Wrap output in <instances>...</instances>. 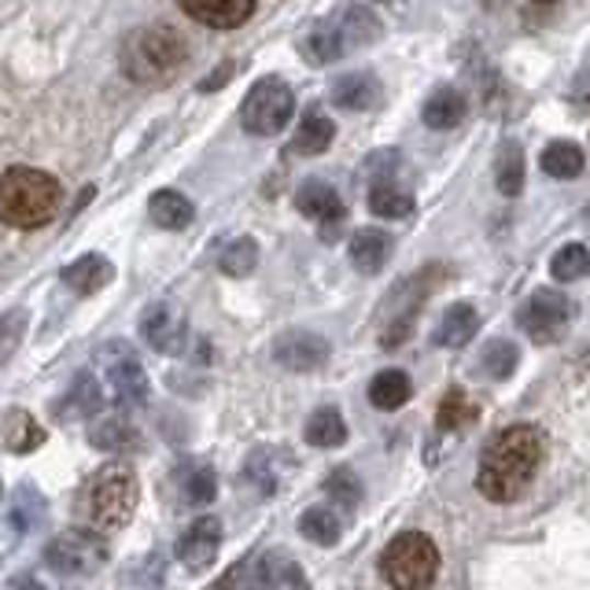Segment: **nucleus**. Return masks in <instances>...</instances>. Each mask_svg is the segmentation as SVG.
I'll return each instance as SVG.
<instances>
[{
    "label": "nucleus",
    "mask_w": 590,
    "mask_h": 590,
    "mask_svg": "<svg viewBox=\"0 0 590 590\" xmlns=\"http://www.w3.org/2000/svg\"><path fill=\"white\" fill-rule=\"evenodd\" d=\"M45 524V498H41L37 487H19L15 491V502H12V527L15 535L23 538L30 532H37V527Z\"/></svg>",
    "instance_id": "72a5a7b5"
},
{
    "label": "nucleus",
    "mask_w": 590,
    "mask_h": 590,
    "mask_svg": "<svg viewBox=\"0 0 590 590\" xmlns=\"http://www.w3.org/2000/svg\"><path fill=\"white\" fill-rule=\"evenodd\" d=\"M41 443H45V429L34 417L26 410H8V417L0 421V446L8 454H34Z\"/></svg>",
    "instance_id": "aec40b11"
},
{
    "label": "nucleus",
    "mask_w": 590,
    "mask_h": 590,
    "mask_svg": "<svg viewBox=\"0 0 590 590\" xmlns=\"http://www.w3.org/2000/svg\"><path fill=\"white\" fill-rule=\"evenodd\" d=\"M299 532L314 546H336L343 535V513L336 506H314L299 517Z\"/></svg>",
    "instance_id": "bb28decb"
},
{
    "label": "nucleus",
    "mask_w": 590,
    "mask_h": 590,
    "mask_svg": "<svg viewBox=\"0 0 590 590\" xmlns=\"http://www.w3.org/2000/svg\"><path fill=\"white\" fill-rule=\"evenodd\" d=\"M476 329H480L476 310L469 307V303H454V307H446V314L440 318L435 343H440V348H465V343L476 336Z\"/></svg>",
    "instance_id": "393cba45"
},
{
    "label": "nucleus",
    "mask_w": 590,
    "mask_h": 590,
    "mask_svg": "<svg viewBox=\"0 0 590 590\" xmlns=\"http://www.w3.org/2000/svg\"><path fill=\"white\" fill-rule=\"evenodd\" d=\"M97 365L104 373V384H107V395L111 402L122 406V410H134V406H145L148 402V373L140 359L134 354L129 343H107L104 351L97 354Z\"/></svg>",
    "instance_id": "6e6552de"
},
{
    "label": "nucleus",
    "mask_w": 590,
    "mask_h": 590,
    "mask_svg": "<svg viewBox=\"0 0 590 590\" xmlns=\"http://www.w3.org/2000/svg\"><path fill=\"white\" fill-rule=\"evenodd\" d=\"M307 443L318 446V451H332V446L348 443V424H343V413L336 410V406H321V410L310 413Z\"/></svg>",
    "instance_id": "cd10ccee"
},
{
    "label": "nucleus",
    "mask_w": 590,
    "mask_h": 590,
    "mask_svg": "<svg viewBox=\"0 0 590 590\" xmlns=\"http://www.w3.org/2000/svg\"><path fill=\"white\" fill-rule=\"evenodd\" d=\"M329 97H332V104L343 111H373V107H381L384 89L370 70H348V75H340L332 81Z\"/></svg>",
    "instance_id": "dca6fc26"
},
{
    "label": "nucleus",
    "mask_w": 590,
    "mask_h": 590,
    "mask_svg": "<svg viewBox=\"0 0 590 590\" xmlns=\"http://www.w3.org/2000/svg\"><path fill=\"white\" fill-rule=\"evenodd\" d=\"M137 502H140L137 476L118 462L100 465L93 480L86 484V491H81V513L100 532H122V527L134 521Z\"/></svg>",
    "instance_id": "20e7f679"
},
{
    "label": "nucleus",
    "mask_w": 590,
    "mask_h": 590,
    "mask_svg": "<svg viewBox=\"0 0 590 590\" xmlns=\"http://www.w3.org/2000/svg\"><path fill=\"white\" fill-rule=\"evenodd\" d=\"M392 256V237L381 229H359L351 237V262L359 273H381Z\"/></svg>",
    "instance_id": "5701e85b"
},
{
    "label": "nucleus",
    "mask_w": 590,
    "mask_h": 590,
    "mask_svg": "<svg viewBox=\"0 0 590 590\" xmlns=\"http://www.w3.org/2000/svg\"><path fill=\"white\" fill-rule=\"evenodd\" d=\"M178 484H181V491H185L189 506H207V502H215V495H218V476L207 462H185L178 469Z\"/></svg>",
    "instance_id": "c756f323"
},
{
    "label": "nucleus",
    "mask_w": 590,
    "mask_h": 590,
    "mask_svg": "<svg viewBox=\"0 0 590 590\" xmlns=\"http://www.w3.org/2000/svg\"><path fill=\"white\" fill-rule=\"evenodd\" d=\"M273 359L292 373H314L329 362V340L310 329H292L273 340Z\"/></svg>",
    "instance_id": "f8f14e48"
},
{
    "label": "nucleus",
    "mask_w": 590,
    "mask_h": 590,
    "mask_svg": "<svg viewBox=\"0 0 590 590\" xmlns=\"http://www.w3.org/2000/svg\"><path fill=\"white\" fill-rule=\"evenodd\" d=\"M295 207H299L303 218L318 222L325 243L336 240L332 232H336V226L343 222V200H340V192L329 185V181H321V178L303 181L299 192H295Z\"/></svg>",
    "instance_id": "9b49d317"
},
{
    "label": "nucleus",
    "mask_w": 590,
    "mask_h": 590,
    "mask_svg": "<svg viewBox=\"0 0 590 590\" xmlns=\"http://www.w3.org/2000/svg\"><path fill=\"white\" fill-rule=\"evenodd\" d=\"M218 551H222V524L215 517H200V521H192L189 532L181 535L178 561L185 565L189 572H207V568L218 561Z\"/></svg>",
    "instance_id": "4468645a"
},
{
    "label": "nucleus",
    "mask_w": 590,
    "mask_h": 590,
    "mask_svg": "<svg viewBox=\"0 0 590 590\" xmlns=\"http://www.w3.org/2000/svg\"><path fill=\"white\" fill-rule=\"evenodd\" d=\"M480 365L487 376H495V381H510L517 373V365H521V351H517L513 340H491L480 354Z\"/></svg>",
    "instance_id": "e433bc0d"
},
{
    "label": "nucleus",
    "mask_w": 590,
    "mask_h": 590,
    "mask_svg": "<svg viewBox=\"0 0 590 590\" xmlns=\"http://www.w3.org/2000/svg\"><path fill=\"white\" fill-rule=\"evenodd\" d=\"M538 462H543V432L535 424H513L491 435V443L480 454V473H476V487L487 502H513L532 487Z\"/></svg>",
    "instance_id": "f257e3e1"
},
{
    "label": "nucleus",
    "mask_w": 590,
    "mask_h": 590,
    "mask_svg": "<svg viewBox=\"0 0 590 590\" xmlns=\"http://www.w3.org/2000/svg\"><path fill=\"white\" fill-rule=\"evenodd\" d=\"M587 270H590V251L583 248V243H565L551 262L554 281H561V284H572L579 277H587Z\"/></svg>",
    "instance_id": "4c0bfd02"
},
{
    "label": "nucleus",
    "mask_w": 590,
    "mask_h": 590,
    "mask_svg": "<svg viewBox=\"0 0 590 590\" xmlns=\"http://www.w3.org/2000/svg\"><path fill=\"white\" fill-rule=\"evenodd\" d=\"M111 281H115V266L104 256H81L64 270V284L78 295H97Z\"/></svg>",
    "instance_id": "6ab92c4d"
},
{
    "label": "nucleus",
    "mask_w": 590,
    "mask_h": 590,
    "mask_svg": "<svg viewBox=\"0 0 590 590\" xmlns=\"http://www.w3.org/2000/svg\"><path fill=\"white\" fill-rule=\"evenodd\" d=\"M348 48H351V45H348V34H343L340 19L318 23L307 37L299 41V53L307 56V64H314V67L332 64V59H340L343 53H348Z\"/></svg>",
    "instance_id": "f3484780"
},
{
    "label": "nucleus",
    "mask_w": 590,
    "mask_h": 590,
    "mask_svg": "<svg viewBox=\"0 0 590 590\" xmlns=\"http://www.w3.org/2000/svg\"><path fill=\"white\" fill-rule=\"evenodd\" d=\"M148 215L159 229H185L196 218V207H192L189 196H181L174 189H162L148 200Z\"/></svg>",
    "instance_id": "b1692460"
},
{
    "label": "nucleus",
    "mask_w": 590,
    "mask_h": 590,
    "mask_svg": "<svg viewBox=\"0 0 590 590\" xmlns=\"http://www.w3.org/2000/svg\"><path fill=\"white\" fill-rule=\"evenodd\" d=\"M218 266L226 277H248V273H256V266H259V243L251 237H237L218 256Z\"/></svg>",
    "instance_id": "c9c22d12"
},
{
    "label": "nucleus",
    "mask_w": 590,
    "mask_h": 590,
    "mask_svg": "<svg viewBox=\"0 0 590 590\" xmlns=\"http://www.w3.org/2000/svg\"><path fill=\"white\" fill-rule=\"evenodd\" d=\"M243 476H248V480L256 484L262 495H273V491H277V473H273V465H270V454H266V451H259L256 457H251L248 469H243Z\"/></svg>",
    "instance_id": "79ce46f5"
},
{
    "label": "nucleus",
    "mask_w": 590,
    "mask_h": 590,
    "mask_svg": "<svg viewBox=\"0 0 590 590\" xmlns=\"http://www.w3.org/2000/svg\"><path fill=\"white\" fill-rule=\"evenodd\" d=\"M222 583H248V587H307L303 568L288 554H262L248 568H232Z\"/></svg>",
    "instance_id": "ddd939ff"
},
{
    "label": "nucleus",
    "mask_w": 590,
    "mask_h": 590,
    "mask_svg": "<svg viewBox=\"0 0 590 590\" xmlns=\"http://www.w3.org/2000/svg\"><path fill=\"white\" fill-rule=\"evenodd\" d=\"M469 115V104H465V97L457 93V89H435V93L424 100L421 107V122L429 129H454L462 126V118Z\"/></svg>",
    "instance_id": "412c9836"
},
{
    "label": "nucleus",
    "mask_w": 590,
    "mask_h": 590,
    "mask_svg": "<svg viewBox=\"0 0 590 590\" xmlns=\"http://www.w3.org/2000/svg\"><path fill=\"white\" fill-rule=\"evenodd\" d=\"M189 64V41L178 34L170 23L140 26L122 45V70L137 81V86L159 89L174 81Z\"/></svg>",
    "instance_id": "f03ea898"
},
{
    "label": "nucleus",
    "mask_w": 590,
    "mask_h": 590,
    "mask_svg": "<svg viewBox=\"0 0 590 590\" xmlns=\"http://www.w3.org/2000/svg\"><path fill=\"white\" fill-rule=\"evenodd\" d=\"M543 174L546 178H557V181H572L583 174V148L572 145V140H554L551 148L543 151Z\"/></svg>",
    "instance_id": "7c9ffc66"
},
{
    "label": "nucleus",
    "mask_w": 590,
    "mask_h": 590,
    "mask_svg": "<svg viewBox=\"0 0 590 590\" xmlns=\"http://www.w3.org/2000/svg\"><path fill=\"white\" fill-rule=\"evenodd\" d=\"M572 314H576V307L568 303V295L554 292V288H538L521 307V329L532 336L535 343H557L568 332Z\"/></svg>",
    "instance_id": "1a4fd4ad"
},
{
    "label": "nucleus",
    "mask_w": 590,
    "mask_h": 590,
    "mask_svg": "<svg viewBox=\"0 0 590 590\" xmlns=\"http://www.w3.org/2000/svg\"><path fill=\"white\" fill-rule=\"evenodd\" d=\"M140 336H145L148 348H156L159 354H181L189 340V321L174 303H151V307L140 314Z\"/></svg>",
    "instance_id": "9d476101"
},
{
    "label": "nucleus",
    "mask_w": 590,
    "mask_h": 590,
    "mask_svg": "<svg viewBox=\"0 0 590 590\" xmlns=\"http://www.w3.org/2000/svg\"><path fill=\"white\" fill-rule=\"evenodd\" d=\"M104 402H107V395H104L100 376L93 370H81L75 381H70V392L64 395L59 410H64V417H97L104 410Z\"/></svg>",
    "instance_id": "a211bd4d"
},
{
    "label": "nucleus",
    "mask_w": 590,
    "mask_h": 590,
    "mask_svg": "<svg viewBox=\"0 0 590 590\" xmlns=\"http://www.w3.org/2000/svg\"><path fill=\"white\" fill-rule=\"evenodd\" d=\"M26 310H8L0 314V370L12 362L15 348L23 343V332H26Z\"/></svg>",
    "instance_id": "a19ab883"
},
{
    "label": "nucleus",
    "mask_w": 590,
    "mask_h": 590,
    "mask_svg": "<svg viewBox=\"0 0 590 590\" xmlns=\"http://www.w3.org/2000/svg\"><path fill=\"white\" fill-rule=\"evenodd\" d=\"M89 440H93V446H100V451H115V454L140 451V432L126 421V417H104V421H97L93 432H89Z\"/></svg>",
    "instance_id": "a878e982"
},
{
    "label": "nucleus",
    "mask_w": 590,
    "mask_h": 590,
    "mask_svg": "<svg viewBox=\"0 0 590 590\" xmlns=\"http://www.w3.org/2000/svg\"><path fill=\"white\" fill-rule=\"evenodd\" d=\"M370 211L376 218H406L413 211V196L395 185V181H373Z\"/></svg>",
    "instance_id": "473e14b6"
},
{
    "label": "nucleus",
    "mask_w": 590,
    "mask_h": 590,
    "mask_svg": "<svg viewBox=\"0 0 590 590\" xmlns=\"http://www.w3.org/2000/svg\"><path fill=\"white\" fill-rule=\"evenodd\" d=\"M325 495H329V502L336 506V510L354 513L362 502V484L348 465H340V469H332L329 476H325Z\"/></svg>",
    "instance_id": "f704fd0d"
},
{
    "label": "nucleus",
    "mask_w": 590,
    "mask_h": 590,
    "mask_svg": "<svg viewBox=\"0 0 590 590\" xmlns=\"http://www.w3.org/2000/svg\"><path fill=\"white\" fill-rule=\"evenodd\" d=\"M107 561V543L104 535L89 532V527H70V532L56 535L53 543L45 546V568L56 576L67 579H81V576H93L100 572Z\"/></svg>",
    "instance_id": "423d86ee"
},
{
    "label": "nucleus",
    "mask_w": 590,
    "mask_h": 590,
    "mask_svg": "<svg viewBox=\"0 0 590 590\" xmlns=\"http://www.w3.org/2000/svg\"><path fill=\"white\" fill-rule=\"evenodd\" d=\"M229 75H232V64H226V67H222V70H218V75H211V78H203V81H200V93H215V89H218V86H222V81H226Z\"/></svg>",
    "instance_id": "37998d69"
},
{
    "label": "nucleus",
    "mask_w": 590,
    "mask_h": 590,
    "mask_svg": "<svg viewBox=\"0 0 590 590\" xmlns=\"http://www.w3.org/2000/svg\"><path fill=\"white\" fill-rule=\"evenodd\" d=\"M381 4H402V0H381Z\"/></svg>",
    "instance_id": "c03bdc74"
},
{
    "label": "nucleus",
    "mask_w": 590,
    "mask_h": 590,
    "mask_svg": "<svg viewBox=\"0 0 590 590\" xmlns=\"http://www.w3.org/2000/svg\"><path fill=\"white\" fill-rule=\"evenodd\" d=\"M332 137H336L332 118L325 115L321 107H307V115H303L299 129H295L292 137V151L295 156H321V151L332 145Z\"/></svg>",
    "instance_id": "4be33fe9"
},
{
    "label": "nucleus",
    "mask_w": 590,
    "mask_h": 590,
    "mask_svg": "<svg viewBox=\"0 0 590 590\" xmlns=\"http://www.w3.org/2000/svg\"><path fill=\"white\" fill-rule=\"evenodd\" d=\"M538 4H554V0H538Z\"/></svg>",
    "instance_id": "a18cd8bd"
},
{
    "label": "nucleus",
    "mask_w": 590,
    "mask_h": 590,
    "mask_svg": "<svg viewBox=\"0 0 590 590\" xmlns=\"http://www.w3.org/2000/svg\"><path fill=\"white\" fill-rule=\"evenodd\" d=\"M440 576V551L429 535L402 532L395 535L381 554V579L399 590H421L432 587Z\"/></svg>",
    "instance_id": "39448f33"
},
{
    "label": "nucleus",
    "mask_w": 590,
    "mask_h": 590,
    "mask_svg": "<svg viewBox=\"0 0 590 590\" xmlns=\"http://www.w3.org/2000/svg\"><path fill=\"white\" fill-rule=\"evenodd\" d=\"M64 189L48 170L12 167L0 178V222L12 229H41L59 215Z\"/></svg>",
    "instance_id": "7ed1b4c3"
},
{
    "label": "nucleus",
    "mask_w": 590,
    "mask_h": 590,
    "mask_svg": "<svg viewBox=\"0 0 590 590\" xmlns=\"http://www.w3.org/2000/svg\"><path fill=\"white\" fill-rule=\"evenodd\" d=\"M181 12L211 30H237L256 15V0H178Z\"/></svg>",
    "instance_id": "2eb2a0df"
},
{
    "label": "nucleus",
    "mask_w": 590,
    "mask_h": 590,
    "mask_svg": "<svg viewBox=\"0 0 590 590\" xmlns=\"http://www.w3.org/2000/svg\"><path fill=\"white\" fill-rule=\"evenodd\" d=\"M295 97L284 78H262L240 104V126L256 137H273L292 122Z\"/></svg>",
    "instance_id": "0eeeda50"
},
{
    "label": "nucleus",
    "mask_w": 590,
    "mask_h": 590,
    "mask_svg": "<svg viewBox=\"0 0 590 590\" xmlns=\"http://www.w3.org/2000/svg\"><path fill=\"white\" fill-rule=\"evenodd\" d=\"M0 495H4V487H0Z\"/></svg>",
    "instance_id": "49530a36"
},
{
    "label": "nucleus",
    "mask_w": 590,
    "mask_h": 590,
    "mask_svg": "<svg viewBox=\"0 0 590 590\" xmlns=\"http://www.w3.org/2000/svg\"><path fill=\"white\" fill-rule=\"evenodd\" d=\"M410 395H413V384L402 370L376 373L373 384H370V402L376 406V410H399V406L410 402Z\"/></svg>",
    "instance_id": "c85d7f7f"
},
{
    "label": "nucleus",
    "mask_w": 590,
    "mask_h": 590,
    "mask_svg": "<svg viewBox=\"0 0 590 590\" xmlns=\"http://www.w3.org/2000/svg\"><path fill=\"white\" fill-rule=\"evenodd\" d=\"M495 185L502 196H521L524 192V151L517 140H510V145H502V151H498L495 159Z\"/></svg>",
    "instance_id": "2f4dec72"
},
{
    "label": "nucleus",
    "mask_w": 590,
    "mask_h": 590,
    "mask_svg": "<svg viewBox=\"0 0 590 590\" xmlns=\"http://www.w3.org/2000/svg\"><path fill=\"white\" fill-rule=\"evenodd\" d=\"M340 26H343V34H348L351 48L370 45V41L381 37V23H376V15L370 12V8H359V4L340 15Z\"/></svg>",
    "instance_id": "58836bf2"
},
{
    "label": "nucleus",
    "mask_w": 590,
    "mask_h": 590,
    "mask_svg": "<svg viewBox=\"0 0 590 590\" xmlns=\"http://www.w3.org/2000/svg\"><path fill=\"white\" fill-rule=\"evenodd\" d=\"M476 413H480V410H476V406L465 399V392L454 388V392L440 402V417H435V421H440L443 432H457V429H465V424H473Z\"/></svg>",
    "instance_id": "ea45409f"
}]
</instances>
